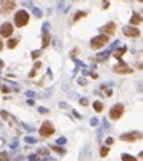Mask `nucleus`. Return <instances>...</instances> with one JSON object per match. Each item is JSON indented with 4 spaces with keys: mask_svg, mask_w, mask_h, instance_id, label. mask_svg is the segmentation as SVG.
Listing matches in <instances>:
<instances>
[{
    "mask_svg": "<svg viewBox=\"0 0 143 161\" xmlns=\"http://www.w3.org/2000/svg\"><path fill=\"white\" fill-rule=\"evenodd\" d=\"M107 43H108V35L100 34V35H97V37H94L91 40V48L92 50H100V48H104Z\"/></svg>",
    "mask_w": 143,
    "mask_h": 161,
    "instance_id": "f257e3e1",
    "label": "nucleus"
},
{
    "mask_svg": "<svg viewBox=\"0 0 143 161\" xmlns=\"http://www.w3.org/2000/svg\"><path fill=\"white\" fill-rule=\"evenodd\" d=\"M29 13L25 10H19L16 11V16H14V24L18 26V27H24V26L29 22Z\"/></svg>",
    "mask_w": 143,
    "mask_h": 161,
    "instance_id": "f03ea898",
    "label": "nucleus"
},
{
    "mask_svg": "<svg viewBox=\"0 0 143 161\" xmlns=\"http://www.w3.org/2000/svg\"><path fill=\"white\" fill-rule=\"evenodd\" d=\"M122 113H124V105H122V104H116V105L111 107V110H110V118L116 121V120H119V118L122 116Z\"/></svg>",
    "mask_w": 143,
    "mask_h": 161,
    "instance_id": "7ed1b4c3",
    "label": "nucleus"
},
{
    "mask_svg": "<svg viewBox=\"0 0 143 161\" xmlns=\"http://www.w3.org/2000/svg\"><path fill=\"white\" fill-rule=\"evenodd\" d=\"M40 134L43 137H49L51 134H54V126L49 123V121H45L41 125V128H40Z\"/></svg>",
    "mask_w": 143,
    "mask_h": 161,
    "instance_id": "20e7f679",
    "label": "nucleus"
},
{
    "mask_svg": "<svg viewBox=\"0 0 143 161\" xmlns=\"http://www.w3.org/2000/svg\"><path fill=\"white\" fill-rule=\"evenodd\" d=\"M141 137H143V134H140V132H127V134H122V136H121V140L135 142V140H140Z\"/></svg>",
    "mask_w": 143,
    "mask_h": 161,
    "instance_id": "39448f33",
    "label": "nucleus"
},
{
    "mask_svg": "<svg viewBox=\"0 0 143 161\" xmlns=\"http://www.w3.org/2000/svg\"><path fill=\"white\" fill-rule=\"evenodd\" d=\"M122 32H124L126 37H132V38L140 37V31L135 27V26H126V27L122 29Z\"/></svg>",
    "mask_w": 143,
    "mask_h": 161,
    "instance_id": "423d86ee",
    "label": "nucleus"
},
{
    "mask_svg": "<svg viewBox=\"0 0 143 161\" xmlns=\"http://www.w3.org/2000/svg\"><path fill=\"white\" fill-rule=\"evenodd\" d=\"M113 72H116V73H131L132 69L126 62H119V64H116L113 67Z\"/></svg>",
    "mask_w": 143,
    "mask_h": 161,
    "instance_id": "0eeeda50",
    "label": "nucleus"
},
{
    "mask_svg": "<svg viewBox=\"0 0 143 161\" xmlns=\"http://www.w3.org/2000/svg\"><path fill=\"white\" fill-rule=\"evenodd\" d=\"M11 34H13V24H10V22H3L2 26H0V35H2L3 38L10 37Z\"/></svg>",
    "mask_w": 143,
    "mask_h": 161,
    "instance_id": "6e6552de",
    "label": "nucleus"
},
{
    "mask_svg": "<svg viewBox=\"0 0 143 161\" xmlns=\"http://www.w3.org/2000/svg\"><path fill=\"white\" fill-rule=\"evenodd\" d=\"M100 31H102V34H105V35H113L114 32H116V24H114V22H108Z\"/></svg>",
    "mask_w": 143,
    "mask_h": 161,
    "instance_id": "1a4fd4ad",
    "label": "nucleus"
},
{
    "mask_svg": "<svg viewBox=\"0 0 143 161\" xmlns=\"http://www.w3.org/2000/svg\"><path fill=\"white\" fill-rule=\"evenodd\" d=\"M14 7L16 5H14L13 2H8V3H5L2 8H0V13H2V15H7V13H10L11 10H14Z\"/></svg>",
    "mask_w": 143,
    "mask_h": 161,
    "instance_id": "9d476101",
    "label": "nucleus"
},
{
    "mask_svg": "<svg viewBox=\"0 0 143 161\" xmlns=\"http://www.w3.org/2000/svg\"><path fill=\"white\" fill-rule=\"evenodd\" d=\"M46 29H48V26H45V32H43V42H41V43H43V45H41L43 48H46V46L49 45V34H48Z\"/></svg>",
    "mask_w": 143,
    "mask_h": 161,
    "instance_id": "9b49d317",
    "label": "nucleus"
},
{
    "mask_svg": "<svg viewBox=\"0 0 143 161\" xmlns=\"http://www.w3.org/2000/svg\"><path fill=\"white\" fill-rule=\"evenodd\" d=\"M141 21H143V18L138 15V13H134L132 18H131V24H132V26H137V24H140Z\"/></svg>",
    "mask_w": 143,
    "mask_h": 161,
    "instance_id": "f8f14e48",
    "label": "nucleus"
},
{
    "mask_svg": "<svg viewBox=\"0 0 143 161\" xmlns=\"http://www.w3.org/2000/svg\"><path fill=\"white\" fill-rule=\"evenodd\" d=\"M126 51H127V48H126V46H121L119 50H116V51L113 53V56L116 58V59H121V58H122V54H124Z\"/></svg>",
    "mask_w": 143,
    "mask_h": 161,
    "instance_id": "ddd939ff",
    "label": "nucleus"
},
{
    "mask_svg": "<svg viewBox=\"0 0 143 161\" xmlns=\"http://www.w3.org/2000/svg\"><path fill=\"white\" fill-rule=\"evenodd\" d=\"M92 105H94V110H95V112H102V110H104V104L99 102V101H95Z\"/></svg>",
    "mask_w": 143,
    "mask_h": 161,
    "instance_id": "4468645a",
    "label": "nucleus"
},
{
    "mask_svg": "<svg viewBox=\"0 0 143 161\" xmlns=\"http://www.w3.org/2000/svg\"><path fill=\"white\" fill-rule=\"evenodd\" d=\"M88 13L86 11H78V13H75V16H73V21H78V19H81V18H84Z\"/></svg>",
    "mask_w": 143,
    "mask_h": 161,
    "instance_id": "2eb2a0df",
    "label": "nucleus"
},
{
    "mask_svg": "<svg viewBox=\"0 0 143 161\" xmlns=\"http://www.w3.org/2000/svg\"><path fill=\"white\" fill-rule=\"evenodd\" d=\"M122 161H137V158H134L132 155H127V153H124V155H122Z\"/></svg>",
    "mask_w": 143,
    "mask_h": 161,
    "instance_id": "dca6fc26",
    "label": "nucleus"
},
{
    "mask_svg": "<svg viewBox=\"0 0 143 161\" xmlns=\"http://www.w3.org/2000/svg\"><path fill=\"white\" fill-rule=\"evenodd\" d=\"M16 45H18V40H14V38H11L10 42H8V48H14Z\"/></svg>",
    "mask_w": 143,
    "mask_h": 161,
    "instance_id": "f3484780",
    "label": "nucleus"
},
{
    "mask_svg": "<svg viewBox=\"0 0 143 161\" xmlns=\"http://www.w3.org/2000/svg\"><path fill=\"white\" fill-rule=\"evenodd\" d=\"M108 155V147H102L100 149V156H107Z\"/></svg>",
    "mask_w": 143,
    "mask_h": 161,
    "instance_id": "a211bd4d",
    "label": "nucleus"
},
{
    "mask_svg": "<svg viewBox=\"0 0 143 161\" xmlns=\"http://www.w3.org/2000/svg\"><path fill=\"white\" fill-rule=\"evenodd\" d=\"M0 161H10L8 159V155L5 152H0Z\"/></svg>",
    "mask_w": 143,
    "mask_h": 161,
    "instance_id": "6ab92c4d",
    "label": "nucleus"
},
{
    "mask_svg": "<svg viewBox=\"0 0 143 161\" xmlns=\"http://www.w3.org/2000/svg\"><path fill=\"white\" fill-rule=\"evenodd\" d=\"M38 54H40V51H34V53H32V58H34V59H37V58H38Z\"/></svg>",
    "mask_w": 143,
    "mask_h": 161,
    "instance_id": "aec40b11",
    "label": "nucleus"
},
{
    "mask_svg": "<svg viewBox=\"0 0 143 161\" xmlns=\"http://www.w3.org/2000/svg\"><path fill=\"white\" fill-rule=\"evenodd\" d=\"M34 13H35L37 16H41V11H40V10H37V8H34Z\"/></svg>",
    "mask_w": 143,
    "mask_h": 161,
    "instance_id": "412c9836",
    "label": "nucleus"
},
{
    "mask_svg": "<svg viewBox=\"0 0 143 161\" xmlns=\"http://www.w3.org/2000/svg\"><path fill=\"white\" fill-rule=\"evenodd\" d=\"M113 142H114V140H113V139H111V137H108V139H107V144H108V145H111V144H113Z\"/></svg>",
    "mask_w": 143,
    "mask_h": 161,
    "instance_id": "4be33fe9",
    "label": "nucleus"
},
{
    "mask_svg": "<svg viewBox=\"0 0 143 161\" xmlns=\"http://www.w3.org/2000/svg\"><path fill=\"white\" fill-rule=\"evenodd\" d=\"M78 53H80V50H73V51H72V56H75V54H78Z\"/></svg>",
    "mask_w": 143,
    "mask_h": 161,
    "instance_id": "5701e85b",
    "label": "nucleus"
},
{
    "mask_svg": "<svg viewBox=\"0 0 143 161\" xmlns=\"http://www.w3.org/2000/svg\"><path fill=\"white\" fill-rule=\"evenodd\" d=\"M138 67H140V69L143 70V62H140V64H138Z\"/></svg>",
    "mask_w": 143,
    "mask_h": 161,
    "instance_id": "b1692460",
    "label": "nucleus"
},
{
    "mask_svg": "<svg viewBox=\"0 0 143 161\" xmlns=\"http://www.w3.org/2000/svg\"><path fill=\"white\" fill-rule=\"evenodd\" d=\"M140 158H143V152H140Z\"/></svg>",
    "mask_w": 143,
    "mask_h": 161,
    "instance_id": "393cba45",
    "label": "nucleus"
},
{
    "mask_svg": "<svg viewBox=\"0 0 143 161\" xmlns=\"http://www.w3.org/2000/svg\"><path fill=\"white\" fill-rule=\"evenodd\" d=\"M138 2H141V3H143V0H138Z\"/></svg>",
    "mask_w": 143,
    "mask_h": 161,
    "instance_id": "a878e982",
    "label": "nucleus"
}]
</instances>
